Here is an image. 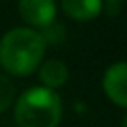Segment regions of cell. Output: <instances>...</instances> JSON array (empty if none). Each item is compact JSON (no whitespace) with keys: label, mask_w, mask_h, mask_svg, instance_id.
<instances>
[{"label":"cell","mask_w":127,"mask_h":127,"mask_svg":"<svg viewBox=\"0 0 127 127\" xmlns=\"http://www.w3.org/2000/svg\"><path fill=\"white\" fill-rule=\"evenodd\" d=\"M43 37L32 28H11L0 39V65L17 77L30 75L45 54Z\"/></svg>","instance_id":"obj_1"},{"label":"cell","mask_w":127,"mask_h":127,"mask_svg":"<svg viewBox=\"0 0 127 127\" xmlns=\"http://www.w3.org/2000/svg\"><path fill=\"white\" fill-rule=\"evenodd\" d=\"M15 122L19 127H58L62 120V99L54 90L30 88L15 103Z\"/></svg>","instance_id":"obj_2"},{"label":"cell","mask_w":127,"mask_h":127,"mask_svg":"<svg viewBox=\"0 0 127 127\" xmlns=\"http://www.w3.org/2000/svg\"><path fill=\"white\" fill-rule=\"evenodd\" d=\"M19 15L30 26L45 28L56 17L54 0H19Z\"/></svg>","instance_id":"obj_3"},{"label":"cell","mask_w":127,"mask_h":127,"mask_svg":"<svg viewBox=\"0 0 127 127\" xmlns=\"http://www.w3.org/2000/svg\"><path fill=\"white\" fill-rule=\"evenodd\" d=\"M125 75H127V67L123 62L112 64L103 75V90L107 94V97L122 108L127 105Z\"/></svg>","instance_id":"obj_4"},{"label":"cell","mask_w":127,"mask_h":127,"mask_svg":"<svg viewBox=\"0 0 127 127\" xmlns=\"http://www.w3.org/2000/svg\"><path fill=\"white\" fill-rule=\"evenodd\" d=\"M62 9L75 21H90L101 13L103 0H60Z\"/></svg>","instance_id":"obj_5"},{"label":"cell","mask_w":127,"mask_h":127,"mask_svg":"<svg viewBox=\"0 0 127 127\" xmlns=\"http://www.w3.org/2000/svg\"><path fill=\"white\" fill-rule=\"evenodd\" d=\"M69 79V67L62 60H47L39 67V80L43 82V88L54 90L62 88Z\"/></svg>","instance_id":"obj_6"},{"label":"cell","mask_w":127,"mask_h":127,"mask_svg":"<svg viewBox=\"0 0 127 127\" xmlns=\"http://www.w3.org/2000/svg\"><path fill=\"white\" fill-rule=\"evenodd\" d=\"M39 36L43 37L45 45H60L64 41V37H65V30H64V26L60 23L52 21L51 24H47L45 28H41Z\"/></svg>","instance_id":"obj_7"},{"label":"cell","mask_w":127,"mask_h":127,"mask_svg":"<svg viewBox=\"0 0 127 127\" xmlns=\"http://www.w3.org/2000/svg\"><path fill=\"white\" fill-rule=\"evenodd\" d=\"M13 99H15V84L0 73V112L8 110Z\"/></svg>","instance_id":"obj_8"},{"label":"cell","mask_w":127,"mask_h":127,"mask_svg":"<svg viewBox=\"0 0 127 127\" xmlns=\"http://www.w3.org/2000/svg\"><path fill=\"white\" fill-rule=\"evenodd\" d=\"M105 8H107V13H108V15H112V17L120 13V4H118V2H107Z\"/></svg>","instance_id":"obj_9"},{"label":"cell","mask_w":127,"mask_h":127,"mask_svg":"<svg viewBox=\"0 0 127 127\" xmlns=\"http://www.w3.org/2000/svg\"><path fill=\"white\" fill-rule=\"evenodd\" d=\"M107 2H118V4H122L123 0H107Z\"/></svg>","instance_id":"obj_10"}]
</instances>
